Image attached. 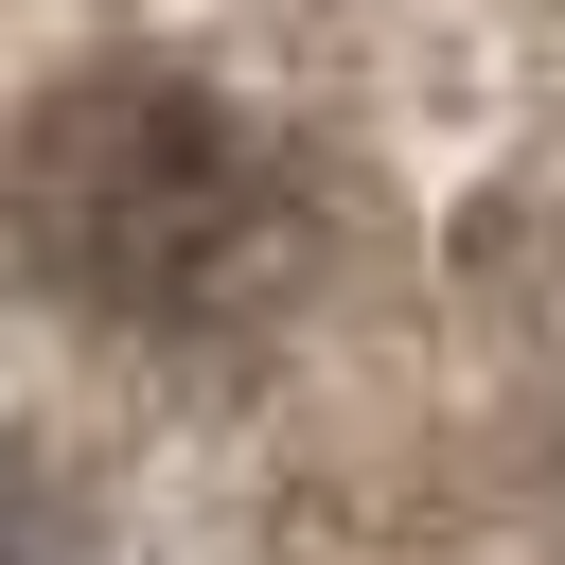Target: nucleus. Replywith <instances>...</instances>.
<instances>
[{
	"label": "nucleus",
	"instance_id": "f257e3e1",
	"mask_svg": "<svg viewBox=\"0 0 565 565\" xmlns=\"http://www.w3.org/2000/svg\"><path fill=\"white\" fill-rule=\"evenodd\" d=\"M35 230H53V265L88 300H177V282H212L247 247V159L177 88H88V106H53Z\"/></svg>",
	"mask_w": 565,
	"mask_h": 565
}]
</instances>
